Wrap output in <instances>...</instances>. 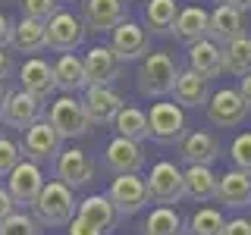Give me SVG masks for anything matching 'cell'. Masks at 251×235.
<instances>
[{
    "mask_svg": "<svg viewBox=\"0 0 251 235\" xmlns=\"http://www.w3.org/2000/svg\"><path fill=\"white\" fill-rule=\"evenodd\" d=\"M179 72H182V69L176 66V60H173L167 50H154V53H148L138 66V75H135L138 91L145 94V97L173 94V85H176Z\"/></svg>",
    "mask_w": 251,
    "mask_h": 235,
    "instance_id": "1",
    "label": "cell"
},
{
    "mask_svg": "<svg viewBox=\"0 0 251 235\" xmlns=\"http://www.w3.org/2000/svg\"><path fill=\"white\" fill-rule=\"evenodd\" d=\"M31 210H35V219L41 226H69L78 213L73 188H66L63 182H57V179H50V182L44 185V191L38 194V201H35Z\"/></svg>",
    "mask_w": 251,
    "mask_h": 235,
    "instance_id": "2",
    "label": "cell"
},
{
    "mask_svg": "<svg viewBox=\"0 0 251 235\" xmlns=\"http://www.w3.org/2000/svg\"><path fill=\"white\" fill-rule=\"evenodd\" d=\"M47 122L57 129L60 138H82L91 132V119L88 113H85V104L82 100H75L73 94H63L50 104V113L44 116Z\"/></svg>",
    "mask_w": 251,
    "mask_h": 235,
    "instance_id": "3",
    "label": "cell"
},
{
    "mask_svg": "<svg viewBox=\"0 0 251 235\" xmlns=\"http://www.w3.org/2000/svg\"><path fill=\"white\" fill-rule=\"evenodd\" d=\"M148 135L157 144H179L185 138V113L173 100H157L148 113Z\"/></svg>",
    "mask_w": 251,
    "mask_h": 235,
    "instance_id": "4",
    "label": "cell"
},
{
    "mask_svg": "<svg viewBox=\"0 0 251 235\" xmlns=\"http://www.w3.org/2000/svg\"><path fill=\"white\" fill-rule=\"evenodd\" d=\"M148 191H151V201L160 204V207L179 204L185 198V172L170 160L154 163L151 176H148Z\"/></svg>",
    "mask_w": 251,
    "mask_h": 235,
    "instance_id": "5",
    "label": "cell"
},
{
    "mask_svg": "<svg viewBox=\"0 0 251 235\" xmlns=\"http://www.w3.org/2000/svg\"><path fill=\"white\" fill-rule=\"evenodd\" d=\"M22 157L31 163H47V160H53L57 163V157L63 154V138L57 135V129H53L47 119L41 122H35L31 129H25V135H22Z\"/></svg>",
    "mask_w": 251,
    "mask_h": 235,
    "instance_id": "6",
    "label": "cell"
},
{
    "mask_svg": "<svg viewBox=\"0 0 251 235\" xmlns=\"http://www.w3.org/2000/svg\"><path fill=\"white\" fill-rule=\"evenodd\" d=\"M44 172L38 163H31L22 157V163L16 166L10 176H6V191L13 194V201H16V207H35V201H38V194L44 191Z\"/></svg>",
    "mask_w": 251,
    "mask_h": 235,
    "instance_id": "7",
    "label": "cell"
},
{
    "mask_svg": "<svg viewBox=\"0 0 251 235\" xmlns=\"http://www.w3.org/2000/svg\"><path fill=\"white\" fill-rule=\"evenodd\" d=\"M110 204L116 207L120 216H132L151 201V191H148V179L141 176H116L110 182V191H107Z\"/></svg>",
    "mask_w": 251,
    "mask_h": 235,
    "instance_id": "8",
    "label": "cell"
},
{
    "mask_svg": "<svg viewBox=\"0 0 251 235\" xmlns=\"http://www.w3.org/2000/svg\"><path fill=\"white\" fill-rule=\"evenodd\" d=\"M85 31H88V28H85V22L78 19V16L60 10V13L44 25V44L50 47V50L69 53V50H75V47L85 41Z\"/></svg>",
    "mask_w": 251,
    "mask_h": 235,
    "instance_id": "9",
    "label": "cell"
},
{
    "mask_svg": "<svg viewBox=\"0 0 251 235\" xmlns=\"http://www.w3.org/2000/svg\"><path fill=\"white\" fill-rule=\"evenodd\" d=\"M44 119V104L41 100H35L31 94L25 91H10V97L3 100V107H0V122L10 125V129H31L35 122Z\"/></svg>",
    "mask_w": 251,
    "mask_h": 235,
    "instance_id": "10",
    "label": "cell"
},
{
    "mask_svg": "<svg viewBox=\"0 0 251 235\" xmlns=\"http://www.w3.org/2000/svg\"><path fill=\"white\" fill-rule=\"evenodd\" d=\"M85 113H88L91 125H113L116 116H120V110L126 107L123 94L116 88H100V85H88L85 88Z\"/></svg>",
    "mask_w": 251,
    "mask_h": 235,
    "instance_id": "11",
    "label": "cell"
},
{
    "mask_svg": "<svg viewBox=\"0 0 251 235\" xmlns=\"http://www.w3.org/2000/svg\"><path fill=\"white\" fill-rule=\"evenodd\" d=\"M82 63H85V78H88V85H100V88H113V82L120 78V69H123V60L113 53L110 44L91 47L82 57Z\"/></svg>",
    "mask_w": 251,
    "mask_h": 235,
    "instance_id": "12",
    "label": "cell"
},
{
    "mask_svg": "<svg viewBox=\"0 0 251 235\" xmlns=\"http://www.w3.org/2000/svg\"><path fill=\"white\" fill-rule=\"evenodd\" d=\"M104 166L113 172V176H138L141 166H145V151H141L138 141H129V138L116 135L104 147Z\"/></svg>",
    "mask_w": 251,
    "mask_h": 235,
    "instance_id": "13",
    "label": "cell"
},
{
    "mask_svg": "<svg viewBox=\"0 0 251 235\" xmlns=\"http://www.w3.org/2000/svg\"><path fill=\"white\" fill-rule=\"evenodd\" d=\"M53 176H57V182H63L66 188H82V185H88L94 179V160L88 157V151H82V147H69V151H63L57 157Z\"/></svg>",
    "mask_w": 251,
    "mask_h": 235,
    "instance_id": "14",
    "label": "cell"
},
{
    "mask_svg": "<svg viewBox=\"0 0 251 235\" xmlns=\"http://www.w3.org/2000/svg\"><path fill=\"white\" fill-rule=\"evenodd\" d=\"M204 110H207V119L214 125H220V129H232V125H239L248 116V107H245V100H242V94L235 88L214 91Z\"/></svg>",
    "mask_w": 251,
    "mask_h": 235,
    "instance_id": "15",
    "label": "cell"
},
{
    "mask_svg": "<svg viewBox=\"0 0 251 235\" xmlns=\"http://www.w3.org/2000/svg\"><path fill=\"white\" fill-rule=\"evenodd\" d=\"M110 47L120 60H138V57H148V50H151V35L138 22L126 19L110 31Z\"/></svg>",
    "mask_w": 251,
    "mask_h": 235,
    "instance_id": "16",
    "label": "cell"
},
{
    "mask_svg": "<svg viewBox=\"0 0 251 235\" xmlns=\"http://www.w3.org/2000/svg\"><path fill=\"white\" fill-rule=\"evenodd\" d=\"M19 85H22V91L31 94L35 100H44L50 97L53 91H57V78H53V66L47 60L41 57H31L22 63V69H19Z\"/></svg>",
    "mask_w": 251,
    "mask_h": 235,
    "instance_id": "17",
    "label": "cell"
},
{
    "mask_svg": "<svg viewBox=\"0 0 251 235\" xmlns=\"http://www.w3.org/2000/svg\"><path fill=\"white\" fill-rule=\"evenodd\" d=\"M85 28L100 35L113 31L120 22H126V3L123 0H85Z\"/></svg>",
    "mask_w": 251,
    "mask_h": 235,
    "instance_id": "18",
    "label": "cell"
},
{
    "mask_svg": "<svg viewBox=\"0 0 251 235\" xmlns=\"http://www.w3.org/2000/svg\"><path fill=\"white\" fill-rule=\"evenodd\" d=\"M217 201L232 210L251 207V176L242 169H226L217 176Z\"/></svg>",
    "mask_w": 251,
    "mask_h": 235,
    "instance_id": "19",
    "label": "cell"
},
{
    "mask_svg": "<svg viewBox=\"0 0 251 235\" xmlns=\"http://www.w3.org/2000/svg\"><path fill=\"white\" fill-rule=\"evenodd\" d=\"M179 157L188 166H210L220 157V141L210 132H185V138L179 141Z\"/></svg>",
    "mask_w": 251,
    "mask_h": 235,
    "instance_id": "20",
    "label": "cell"
},
{
    "mask_svg": "<svg viewBox=\"0 0 251 235\" xmlns=\"http://www.w3.org/2000/svg\"><path fill=\"white\" fill-rule=\"evenodd\" d=\"M245 35V13L232 10V6H217L214 13H210V41L217 47H226L229 41Z\"/></svg>",
    "mask_w": 251,
    "mask_h": 235,
    "instance_id": "21",
    "label": "cell"
},
{
    "mask_svg": "<svg viewBox=\"0 0 251 235\" xmlns=\"http://www.w3.org/2000/svg\"><path fill=\"white\" fill-rule=\"evenodd\" d=\"M173 35L179 38L182 44H198L204 38L210 35V13L201 10V6H185V10H179V19L176 25H173Z\"/></svg>",
    "mask_w": 251,
    "mask_h": 235,
    "instance_id": "22",
    "label": "cell"
},
{
    "mask_svg": "<svg viewBox=\"0 0 251 235\" xmlns=\"http://www.w3.org/2000/svg\"><path fill=\"white\" fill-rule=\"evenodd\" d=\"M188 69L198 72L204 82H207V78H217L223 72V47H217L210 38L192 44L188 47Z\"/></svg>",
    "mask_w": 251,
    "mask_h": 235,
    "instance_id": "23",
    "label": "cell"
},
{
    "mask_svg": "<svg viewBox=\"0 0 251 235\" xmlns=\"http://www.w3.org/2000/svg\"><path fill=\"white\" fill-rule=\"evenodd\" d=\"M207 100H210L207 82L198 72H192V69H182L176 85H173V104L176 107H207Z\"/></svg>",
    "mask_w": 251,
    "mask_h": 235,
    "instance_id": "24",
    "label": "cell"
},
{
    "mask_svg": "<svg viewBox=\"0 0 251 235\" xmlns=\"http://www.w3.org/2000/svg\"><path fill=\"white\" fill-rule=\"evenodd\" d=\"M75 216H82L85 223H91L94 229H100V232H110L116 226V207L113 204H110V198L107 194H88V198H85L82 204H78V213Z\"/></svg>",
    "mask_w": 251,
    "mask_h": 235,
    "instance_id": "25",
    "label": "cell"
},
{
    "mask_svg": "<svg viewBox=\"0 0 251 235\" xmlns=\"http://www.w3.org/2000/svg\"><path fill=\"white\" fill-rule=\"evenodd\" d=\"M53 78H57V91L73 94L88 88V78H85V63L75 57V53H63V57L53 63Z\"/></svg>",
    "mask_w": 251,
    "mask_h": 235,
    "instance_id": "26",
    "label": "cell"
},
{
    "mask_svg": "<svg viewBox=\"0 0 251 235\" xmlns=\"http://www.w3.org/2000/svg\"><path fill=\"white\" fill-rule=\"evenodd\" d=\"M10 44H13V50H19V53L44 50V47H47L44 44V22H35V19H25V16H22V19L13 25Z\"/></svg>",
    "mask_w": 251,
    "mask_h": 235,
    "instance_id": "27",
    "label": "cell"
},
{
    "mask_svg": "<svg viewBox=\"0 0 251 235\" xmlns=\"http://www.w3.org/2000/svg\"><path fill=\"white\" fill-rule=\"evenodd\" d=\"M176 19H179L176 0H148V6H145V22H148V28H151L154 35H167V31H173Z\"/></svg>",
    "mask_w": 251,
    "mask_h": 235,
    "instance_id": "28",
    "label": "cell"
},
{
    "mask_svg": "<svg viewBox=\"0 0 251 235\" xmlns=\"http://www.w3.org/2000/svg\"><path fill=\"white\" fill-rule=\"evenodd\" d=\"M185 194L195 201L217 198V172L210 166H188L185 169Z\"/></svg>",
    "mask_w": 251,
    "mask_h": 235,
    "instance_id": "29",
    "label": "cell"
},
{
    "mask_svg": "<svg viewBox=\"0 0 251 235\" xmlns=\"http://www.w3.org/2000/svg\"><path fill=\"white\" fill-rule=\"evenodd\" d=\"M223 69L232 75H251V38L242 35L223 47Z\"/></svg>",
    "mask_w": 251,
    "mask_h": 235,
    "instance_id": "30",
    "label": "cell"
},
{
    "mask_svg": "<svg viewBox=\"0 0 251 235\" xmlns=\"http://www.w3.org/2000/svg\"><path fill=\"white\" fill-rule=\"evenodd\" d=\"M113 129H116L120 138H129V141H138L141 144V141L148 138V113L138 110V107H123L120 116H116V122H113Z\"/></svg>",
    "mask_w": 251,
    "mask_h": 235,
    "instance_id": "31",
    "label": "cell"
},
{
    "mask_svg": "<svg viewBox=\"0 0 251 235\" xmlns=\"http://www.w3.org/2000/svg\"><path fill=\"white\" fill-rule=\"evenodd\" d=\"M141 235H182V216L173 207H154L141 226Z\"/></svg>",
    "mask_w": 251,
    "mask_h": 235,
    "instance_id": "32",
    "label": "cell"
},
{
    "mask_svg": "<svg viewBox=\"0 0 251 235\" xmlns=\"http://www.w3.org/2000/svg\"><path fill=\"white\" fill-rule=\"evenodd\" d=\"M223 226H226V219L220 210L214 207H201V210H195L192 219H188V235H220L223 232Z\"/></svg>",
    "mask_w": 251,
    "mask_h": 235,
    "instance_id": "33",
    "label": "cell"
},
{
    "mask_svg": "<svg viewBox=\"0 0 251 235\" xmlns=\"http://www.w3.org/2000/svg\"><path fill=\"white\" fill-rule=\"evenodd\" d=\"M0 235H41V223L28 210H16L6 223H0Z\"/></svg>",
    "mask_w": 251,
    "mask_h": 235,
    "instance_id": "34",
    "label": "cell"
},
{
    "mask_svg": "<svg viewBox=\"0 0 251 235\" xmlns=\"http://www.w3.org/2000/svg\"><path fill=\"white\" fill-rule=\"evenodd\" d=\"M60 13V0H22V16L35 22H50Z\"/></svg>",
    "mask_w": 251,
    "mask_h": 235,
    "instance_id": "35",
    "label": "cell"
},
{
    "mask_svg": "<svg viewBox=\"0 0 251 235\" xmlns=\"http://www.w3.org/2000/svg\"><path fill=\"white\" fill-rule=\"evenodd\" d=\"M229 157H232L235 169H242V172L251 176V132H242V135L232 141V144H229Z\"/></svg>",
    "mask_w": 251,
    "mask_h": 235,
    "instance_id": "36",
    "label": "cell"
},
{
    "mask_svg": "<svg viewBox=\"0 0 251 235\" xmlns=\"http://www.w3.org/2000/svg\"><path fill=\"white\" fill-rule=\"evenodd\" d=\"M19 163H22V147L13 138L0 135V176H10Z\"/></svg>",
    "mask_w": 251,
    "mask_h": 235,
    "instance_id": "37",
    "label": "cell"
},
{
    "mask_svg": "<svg viewBox=\"0 0 251 235\" xmlns=\"http://www.w3.org/2000/svg\"><path fill=\"white\" fill-rule=\"evenodd\" d=\"M220 235H251V219L235 216V219H229V223L223 226V232H220Z\"/></svg>",
    "mask_w": 251,
    "mask_h": 235,
    "instance_id": "38",
    "label": "cell"
},
{
    "mask_svg": "<svg viewBox=\"0 0 251 235\" xmlns=\"http://www.w3.org/2000/svg\"><path fill=\"white\" fill-rule=\"evenodd\" d=\"M16 213V201H13V194L6 191V185H0V223H6Z\"/></svg>",
    "mask_w": 251,
    "mask_h": 235,
    "instance_id": "39",
    "label": "cell"
},
{
    "mask_svg": "<svg viewBox=\"0 0 251 235\" xmlns=\"http://www.w3.org/2000/svg\"><path fill=\"white\" fill-rule=\"evenodd\" d=\"M66 232H69V235H104V232H100V229H94L91 223H85L82 216H75L73 223L66 226Z\"/></svg>",
    "mask_w": 251,
    "mask_h": 235,
    "instance_id": "40",
    "label": "cell"
},
{
    "mask_svg": "<svg viewBox=\"0 0 251 235\" xmlns=\"http://www.w3.org/2000/svg\"><path fill=\"white\" fill-rule=\"evenodd\" d=\"M10 38H13V22L6 19V13H0V50L10 44Z\"/></svg>",
    "mask_w": 251,
    "mask_h": 235,
    "instance_id": "41",
    "label": "cell"
},
{
    "mask_svg": "<svg viewBox=\"0 0 251 235\" xmlns=\"http://www.w3.org/2000/svg\"><path fill=\"white\" fill-rule=\"evenodd\" d=\"M235 91L242 94V100H245V107L251 110V75H245V78H242V82H239V88H235Z\"/></svg>",
    "mask_w": 251,
    "mask_h": 235,
    "instance_id": "42",
    "label": "cell"
},
{
    "mask_svg": "<svg viewBox=\"0 0 251 235\" xmlns=\"http://www.w3.org/2000/svg\"><path fill=\"white\" fill-rule=\"evenodd\" d=\"M220 6H232V10H239V13H245L251 10V0H217Z\"/></svg>",
    "mask_w": 251,
    "mask_h": 235,
    "instance_id": "43",
    "label": "cell"
},
{
    "mask_svg": "<svg viewBox=\"0 0 251 235\" xmlns=\"http://www.w3.org/2000/svg\"><path fill=\"white\" fill-rule=\"evenodd\" d=\"M10 69H13V63H10V53H3V50H0V82H3V78L10 75Z\"/></svg>",
    "mask_w": 251,
    "mask_h": 235,
    "instance_id": "44",
    "label": "cell"
}]
</instances>
